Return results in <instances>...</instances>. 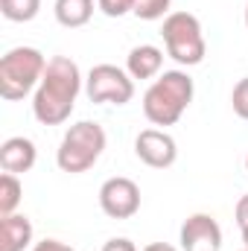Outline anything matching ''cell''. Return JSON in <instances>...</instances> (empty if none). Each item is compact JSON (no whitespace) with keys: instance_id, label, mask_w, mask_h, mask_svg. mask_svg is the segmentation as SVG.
I'll return each instance as SVG.
<instances>
[{"instance_id":"1","label":"cell","mask_w":248,"mask_h":251,"mask_svg":"<svg viewBox=\"0 0 248 251\" xmlns=\"http://www.w3.org/2000/svg\"><path fill=\"white\" fill-rule=\"evenodd\" d=\"M82 91L79 64L67 56H53L47 62L44 79L32 94V114L41 126H62L70 120L76 97Z\"/></svg>"},{"instance_id":"2","label":"cell","mask_w":248,"mask_h":251,"mask_svg":"<svg viewBox=\"0 0 248 251\" xmlns=\"http://www.w3.org/2000/svg\"><path fill=\"white\" fill-rule=\"evenodd\" d=\"M193 79L184 70H164L143 94V114L152 126H175L193 102Z\"/></svg>"},{"instance_id":"3","label":"cell","mask_w":248,"mask_h":251,"mask_svg":"<svg viewBox=\"0 0 248 251\" xmlns=\"http://www.w3.org/2000/svg\"><path fill=\"white\" fill-rule=\"evenodd\" d=\"M105 128L94 120H82V123H73L64 131L62 143H59V152H56V164L62 173L70 176H79V173H88L99 155L105 152Z\"/></svg>"},{"instance_id":"4","label":"cell","mask_w":248,"mask_h":251,"mask_svg":"<svg viewBox=\"0 0 248 251\" xmlns=\"http://www.w3.org/2000/svg\"><path fill=\"white\" fill-rule=\"evenodd\" d=\"M47 70V59L35 47H12L0 59V97L9 102H18L29 97Z\"/></svg>"},{"instance_id":"5","label":"cell","mask_w":248,"mask_h":251,"mask_svg":"<svg viewBox=\"0 0 248 251\" xmlns=\"http://www.w3.org/2000/svg\"><path fill=\"white\" fill-rule=\"evenodd\" d=\"M161 35H164V47H167V56L175 59L184 67L204 62V53H207V44H204V35H201V24L196 15L190 12H170L164 18V26H161Z\"/></svg>"},{"instance_id":"6","label":"cell","mask_w":248,"mask_h":251,"mask_svg":"<svg viewBox=\"0 0 248 251\" xmlns=\"http://www.w3.org/2000/svg\"><path fill=\"white\" fill-rule=\"evenodd\" d=\"M85 94L97 105H125L134 97V79L117 64H97L85 79Z\"/></svg>"},{"instance_id":"7","label":"cell","mask_w":248,"mask_h":251,"mask_svg":"<svg viewBox=\"0 0 248 251\" xmlns=\"http://www.w3.org/2000/svg\"><path fill=\"white\" fill-rule=\"evenodd\" d=\"M99 207L111 219H131L140 210V187L125 176H114L99 187Z\"/></svg>"},{"instance_id":"8","label":"cell","mask_w":248,"mask_h":251,"mask_svg":"<svg viewBox=\"0 0 248 251\" xmlns=\"http://www.w3.org/2000/svg\"><path fill=\"white\" fill-rule=\"evenodd\" d=\"M134 155L152 170H167L178 161V143L161 128H143L134 140Z\"/></svg>"},{"instance_id":"9","label":"cell","mask_w":248,"mask_h":251,"mask_svg":"<svg viewBox=\"0 0 248 251\" xmlns=\"http://www.w3.org/2000/svg\"><path fill=\"white\" fill-rule=\"evenodd\" d=\"M178 243H181L184 251H219L222 228H219V222L210 213H193L181 225Z\"/></svg>"},{"instance_id":"10","label":"cell","mask_w":248,"mask_h":251,"mask_svg":"<svg viewBox=\"0 0 248 251\" xmlns=\"http://www.w3.org/2000/svg\"><path fill=\"white\" fill-rule=\"evenodd\" d=\"M38 161V149L29 137H9L0 143V170L3 173H12V176H21V173H29Z\"/></svg>"},{"instance_id":"11","label":"cell","mask_w":248,"mask_h":251,"mask_svg":"<svg viewBox=\"0 0 248 251\" xmlns=\"http://www.w3.org/2000/svg\"><path fill=\"white\" fill-rule=\"evenodd\" d=\"M161 67H164V50L155 44L131 47V53L125 56V70L131 79H155L161 76Z\"/></svg>"},{"instance_id":"12","label":"cell","mask_w":248,"mask_h":251,"mask_svg":"<svg viewBox=\"0 0 248 251\" xmlns=\"http://www.w3.org/2000/svg\"><path fill=\"white\" fill-rule=\"evenodd\" d=\"M0 251H24L32 243V222L24 213L0 216Z\"/></svg>"},{"instance_id":"13","label":"cell","mask_w":248,"mask_h":251,"mask_svg":"<svg viewBox=\"0 0 248 251\" xmlns=\"http://www.w3.org/2000/svg\"><path fill=\"white\" fill-rule=\"evenodd\" d=\"M56 21L67 29H79L94 18V0H56Z\"/></svg>"},{"instance_id":"14","label":"cell","mask_w":248,"mask_h":251,"mask_svg":"<svg viewBox=\"0 0 248 251\" xmlns=\"http://www.w3.org/2000/svg\"><path fill=\"white\" fill-rule=\"evenodd\" d=\"M41 12V0H0V15L12 24H29Z\"/></svg>"},{"instance_id":"15","label":"cell","mask_w":248,"mask_h":251,"mask_svg":"<svg viewBox=\"0 0 248 251\" xmlns=\"http://www.w3.org/2000/svg\"><path fill=\"white\" fill-rule=\"evenodd\" d=\"M21 196H24V184L18 181V176L3 173L0 176V216H12L21 204Z\"/></svg>"},{"instance_id":"16","label":"cell","mask_w":248,"mask_h":251,"mask_svg":"<svg viewBox=\"0 0 248 251\" xmlns=\"http://www.w3.org/2000/svg\"><path fill=\"white\" fill-rule=\"evenodd\" d=\"M170 6H173V0H134L131 15L140 21H161L170 12Z\"/></svg>"},{"instance_id":"17","label":"cell","mask_w":248,"mask_h":251,"mask_svg":"<svg viewBox=\"0 0 248 251\" xmlns=\"http://www.w3.org/2000/svg\"><path fill=\"white\" fill-rule=\"evenodd\" d=\"M231 105H234V114H237L240 120H248V76H243V79L234 85Z\"/></svg>"},{"instance_id":"18","label":"cell","mask_w":248,"mask_h":251,"mask_svg":"<svg viewBox=\"0 0 248 251\" xmlns=\"http://www.w3.org/2000/svg\"><path fill=\"white\" fill-rule=\"evenodd\" d=\"M99 12L108 15V18H123L134 9V0H97Z\"/></svg>"},{"instance_id":"19","label":"cell","mask_w":248,"mask_h":251,"mask_svg":"<svg viewBox=\"0 0 248 251\" xmlns=\"http://www.w3.org/2000/svg\"><path fill=\"white\" fill-rule=\"evenodd\" d=\"M102 251H137V246H134L128 237H111V240L102 246Z\"/></svg>"},{"instance_id":"20","label":"cell","mask_w":248,"mask_h":251,"mask_svg":"<svg viewBox=\"0 0 248 251\" xmlns=\"http://www.w3.org/2000/svg\"><path fill=\"white\" fill-rule=\"evenodd\" d=\"M32 251H76V249H70L62 240H41V243L32 246Z\"/></svg>"},{"instance_id":"21","label":"cell","mask_w":248,"mask_h":251,"mask_svg":"<svg viewBox=\"0 0 248 251\" xmlns=\"http://www.w3.org/2000/svg\"><path fill=\"white\" fill-rule=\"evenodd\" d=\"M237 225L240 228H248V193L237 201Z\"/></svg>"},{"instance_id":"22","label":"cell","mask_w":248,"mask_h":251,"mask_svg":"<svg viewBox=\"0 0 248 251\" xmlns=\"http://www.w3.org/2000/svg\"><path fill=\"white\" fill-rule=\"evenodd\" d=\"M143 251H178V249H173L170 243H149Z\"/></svg>"},{"instance_id":"23","label":"cell","mask_w":248,"mask_h":251,"mask_svg":"<svg viewBox=\"0 0 248 251\" xmlns=\"http://www.w3.org/2000/svg\"><path fill=\"white\" fill-rule=\"evenodd\" d=\"M243 246H246V251H248V228H243Z\"/></svg>"},{"instance_id":"24","label":"cell","mask_w":248,"mask_h":251,"mask_svg":"<svg viewBox=\"0 0 248 251\" xmlns=\"http://www.w3.org/2000/svg\"><path fill=\"white\" fill-rule=\"evenodd\" d=\"M246 26H248V3H246Z\"/></svg>"},{"instance_id":"25","label":"cell","mask_w":248,"mask_h":251,"mask_svg":"<svg viewBox=\"0 0 248 251\" xmlns=\"http://www.w3.org/2000/svg\"><path fill=\"white\" fill-rule=\"evenodd\" d=\"M246 170H248V155H246Z\"/></svg>"},{"instance_id":"26","label":"cell","mask_w":248,"mask_h":251,"mask_svg":"<svg viewBox=\"0 0 248 251\" xmlns=\"http://www.w3.org/2000/svg\"><path fill=\"white\" fill-rule=\"evenodd\" d=\"M243 251H246V249H243Z\"/></svg>"}]
</instances>
